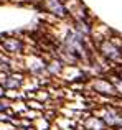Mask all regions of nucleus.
<instances>
[{
  "label": "nucleus",
  "instance_id": "obj_8",
  "mask_svg": "<svg viewBox=\"0 0 122 130\" xmlns=\"http://www.w3.org/2000/svg\"><path fill=\"white\" fill-rule=\"evenodd\" d=\"M94 89H96L97 92H102V94H114V87L111 86L107 81H97L96 84H94Z\"/></svg>",
  "mask_w": 122,
  "mask_h": 130
},
{
  "label": "nucleus",
  "instance_id": "obj_9",
  "mask_svg": "<svg viewBox=\"0 0 122 130\" xmlns=\"http://www.w3.org/2000/svg\"><path fill=\"white\" fill-rule=\"evenodd\" d=\"M7 105H3V104H0V110H3V109H5Z\"/></svg>",
  "mask_w": 122,
  "mask_h": 130
},
{
  "label": "nucleus",
  "instance_id": "obj_5",
  "mask_svg": "<svg viewBox=\"0 0 122 130\" xmlns=\"http://www.w3.org/2000/svg\"><path fill=\"white\" fill-rule=\"evenodd\" d=\"M0 83H2V86L5 89H18L23 84V77L20 74H10L5 79H2Z\"/></svg>",
  "mask_w": 122,
  "mask_h": 130
},
{
  "label": "nucleus",
  "instance_id": "obj_1",
  "mask_svg": "<svg viewBox=\"0 0 122 130\" xmlns=\"http://www.w3.org/2000/svg\"><path fill=\"white\" fill-rule=\"evenodd\" d=\"M64 44H66V50H68V53H69L71 56H79V58L84 56V43H83L81 35L73 33V31L68 33Z\"/></svg>",
  "mask_w": 122,
  "mask_h": 130
},
{
  "label": "nucleus",
  "instance_id": "obj_2",
  "mask_svg": "<svg viewBox=\"0 0 122 130\" xmlns=\"http://www.w3.org/2000/svg\"><path fill=\"white\" fill-rule=\"evenodd\" d=\"M101 53H102L106 58H109L111 61H120L122 59L120 50L111 41H102L101 43Z\"/></svg>",
  "mask_w": 122,
  "mask_h": 130
},
{
  "label": "nucleus",
  "instance_id": "obj_6",
  "mask_svg": "<svg viewBox=\"0 0 122 130\" xmlns=\"http://www.w3.org/2000/svg\"><path fill=\"white\" fill-rule=\"evenodd\" d=\"M3 48H5L7 51H10V53H20V51L23 50V43L20 41V40L17 38H7L2 41Z\"/></svg>",
  "mask_w": 122,
  "mask_h": 130
},
{
  "label": "nucleus",
  "instance_id": "obj_4",
  "mask_svg": "<svg viewBox=\"0 0 122 130\" xmlns=\"http://www.w3.org/2000/svg\"><path fill=\"white\" fill-rule=\"evenodd\" d=\"M104 122L111 127H122V115L117 114L114 109H107L106 115H104Z\"/></svg>",
  "mask_w": 122,
  "mask_h": 130
},
{
  "label": "nucleus",
  "instance_id": "obj_3",
  "mask_svg": "<svg viewBox=\"0 0 122 130\" xmlns=\"http://www.w3.org/2000/svg\"><path fill=\"white\" fill-rule=\"evenodd\" d=\"M45 8L48 10L50 13H53V15L56 17H64L66 15V10H64L63 3L59 2V0H45Z\"/></svg>",
  "mask_w": 122,
  "mask_h": 130
},
{
  "label": "nucleus",
  "instance_id": "obj_7",
  "mask_svg": "<svg viewBox=\"0 0 122 130\" xmlns=\"http://www.w3.org/2000/svg\"><path fill=\"white\" fill-rule=\"evenodd\" d=\"M104 127H106V122L101 120V119L91 117L84 122V128L86 130H104Z\"/></svg>",
  "mask_w": 122,
  "mask_h": 130
}]
</instances>
